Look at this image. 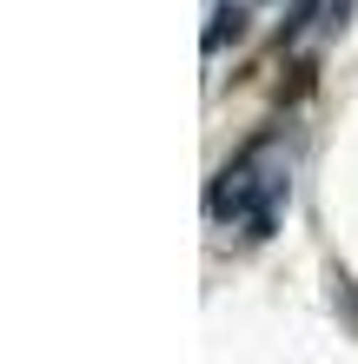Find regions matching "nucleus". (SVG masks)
Here are the masks:
<instances>
[{"instance_id":"3","label":"nucleus","mask_w":358,"mask_h":364,"mask_svg":"<svg viewBox=\"0 0 358 364\" xmlns=\"http://www.w3.org/2000/svg\"><path fill=\"white\" fill-rule=\"evenodd\" d=\"M352 7H358V0H325V14H319V20H325V27H345Z\"/></svg>"},{"instance_id":"1","label":"nucleus","mask_w":358,"mask_h":364,"mask_svg":"<svg viewBox=\"0 0 358 364\" xmlns=\"http://www.w3.org/2000/svg\"><path fill=\"white\" fill-rule=\"evenodd\" d=\"M285 192H292V173H285L279 146L259 139V146H246V153L213 179V192H206V212H213L219 225L246 232V239H272Z\"/></svg>"},{"instance_id":"2","label":"nucleus","mask_w":358,"mask_h":364,"mask_svg":"<svg viewBox=\"0 0 358 364\" xmlns=\"http://www.w3.org/2000/svg\"><path fill=\"white\" fill-rule=\"evenodd\" d=\"M239 27H246V14L233 7V0H219V7H213V27H206V53H219L226 40H239Z\"/></svg>"}]
</instances>
